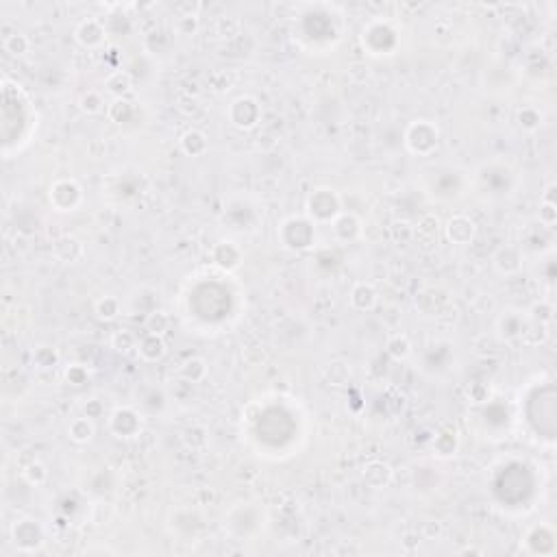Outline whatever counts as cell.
<instances>
[{
    "instance_id": "6da1fadb",
    "label": "cell",
    "mask_w": 557,
    "mask_h": 557,
    "mask_svg": "<svg viewBox=\"0 0 557 557\" xmlns=\"http://www.w3.org/2000/svg\"><path fill=\"white\" fill-rule=\"evenodd\" d=\"M340 214H342V199L329 185L314 188L305 199V216L316 226L331 224Z\"/></svg>"
},
{
    "instance_id": "7a4b0ae2",
    "label": "cell",
    "mask_w": 557,
    "mask_h": 557,
    "mask_svg": "<svg viewBox=\"0 0 557 557\" xmlns=\"http://www.w3.org/2000/svg\"><path fill=\"white\" fill-rule=\"evenodd\" d=\"M281 244L290 251H305L316 242V224L307 216H292L278 226Z\"/></svg>"
},
{
    "instance_id": "3957f363",
    "label": "cell",
    "mask_w": 557,
    "mask_h": 557,
    "mask_svg": "<svg viewBox=\"0 0 557 557\" xmlns=\"http://www.w3.org/2000/svg\"><path fill=\"white\" fill-rule=\"evenodd\" d=\"M440 128L431 120H414L405 131V146L412 155L427 157L438 149Z\"/></svg>"
},
{
    "instance_id": "277c9868",
    "label": "cell",
    "mask_w": 557,
    "mask_h": 557,
    "mask_svg": "<svg viewBox=\"0 0 557 557\" xmlns=\"http://www.w3.org/2000/svg\"><path fill=\"white\" fill-rule=\"evenodd\" d=\"M107 427L120 440H135L144 431V420L135 407L124 405V407H116L109 414Z\"/></svg>"
},
{
    "instance_id": "5b68a950",
    "label": "cell",
    "mask_w": 557,
    "mask_h": 557,
    "mask_svg": "<svg viewBox=\"0 0 557 557\" xmlns=\"http://www.w3.org/2000/svg\"><path fill=\"white\" fill-rule=\"evenodd\" d=\"M228 122L240 131H251L261 120V105L255 96H238L235 101L228 105Z\"/></svg>"
},
{
    "instance_id": "8992f818",
    "label": "cell",
    "mask_w": 557,
    "mask_h": 557,
    "mask_svg": "<svg viewBox=\"0 0 557 557\" xmlns=\"http://www.w3.org/2000/svg\"><path fill=\"white\" fill-rule=\"evenodd\" d=\"M48 199L57 211H74L83 203V190L74 178H57L48 190Z\"/></svg>"
},
{
    "instance_id": "52a82bcc",
    "label": "cell",
    "mask_w": 557,
    "mask_h": 557,
    "mask_svg": "<svg viewBox=\"0 0 557 557\" xmlns=\"http://www.w3.org/2000/svg\"><path fill=\"white\" fill-rule=\"evenodd\" d=\"M11 538H13V544L18 547V551L33 553V551H38L42 547V542H44V531L38 525V520L20 518V520L13 522Z\"/></svg>"
},
{
    "instance_id": "ba28073f",
    "label": "cell",
    "mask_w": 557,
    "mask_h": 557,
    "mask_svg": "<svg viewBox=\"0 0 557 557\" xmlns=\"http://www.w3.org/2000/svg\"><path fill=\"white\" fill-rule=\"evenodd\" d=\"M527 324H529V318H527L525 311L505 309L497 318V335L501 338V342H507V344L518 342L522 338V333H525Z\"/></svg>"
},
{
    "instance_id": "9c48e42d",
    "label": "cell",
    "mask_w": 557,
    "mask_h": 557,
    "mask_svg": "<svg viewBox=\"0 0 557 557\" xmlns=\"http://www.w3.org/2000/svg\"><path fill=\"white\" fill-rule=\"evenodd\" d=\"M442 228H444L447 240L457 244V247H468V244L477 238V222H474L470 216H464V214L451 216Z\"/></svg>"
},
{
    "instance_id": "30bf717a",
    "label": "cell",
    "mask_w": 557,
    "mask_h": 557,
    "mask_svg": "<svg viewBox=\"0 0 557 557\" xmlns=\"http://www.w3.org/2000/svg\"><path fill=\"white\" fill-rule=\"evenodd\" d=\"M74 40L78 46L88 48V51H96L107 42V31L105 24L96 18H85L81 20L78 26L74 28Z\"/></svg>"
},
{
    "instance_id": "8fae6325",
    "label": "cell",
    "mask_w": 557,
    "mask_h": 557,
    "mask_svg": "<svg viewBox=\"0 0 557 557\" xmlns=\"http://www.w3.org/2000/svg\"><path fill=\"white\" fill-rule=\"evenodd\" d=\"M492 268L501 276H514L522 270V249L516 244H503L492 255Z\"/></svg>"
},
{
    "instance_id": "7c38bea8",
    "label": "cell",
    "mask_w": 557,
    "mask_h": 557,
    "mask_svg": "<svg viewBox=\"0 0 557 557\" xmlns=\"http://www.w3.org/2000/svg\"><path fill=\"white\" fill-rule=\"evenodd\" d=\"M53 255L61 264H76L85 257V244L74 235H61L53 242Z\"/></svg>"
},
{
    "instance_id": "4fadbf2b",
    "label": "cell",
    "mask_w": 557,
    "mask_h": 557,
    "mask_svg": "<svg viewBox=\"0 0 557 557\" xmlns=\"http://www.w3.org/2000/svg\"><path fill=\"white\" fill-rule=\"evenodd\" d=\"M138 357L142 359L144 364H157L161 362L168 353V344L163 340V335H155V333H144L138 342L135 349Z\"/></svg>"
},
{
    "instance_id": "5bb4252c",
    "label": "cell",
    "mask_w": 557,
    "mask_h": 557,
    "mask_svg": "<svg viewBox=\"0 0 557 557\" xmlns=\"http://www.w3.org/2000/svg\"><path fill=\"white\" fill-rule=\"evenodd\" d=\"M362 479L372 490H383L392 483V479H394V470H392V466L388 462L370 460L362 468Z\"/></svg>"
},
{
    "instance_id": "9a60e30c",
    "label": "cell",
    "mask_w": 557,
    "mask_h": 557,
    "mask_svg": "<svg viewBox=\"0 0 557 557\" xmlns=\"http://www.w3.org/2000/svg\"><path fill=\"white\" fill-rule=\"evenodd\" d=\"M331 228H333V238L340 244H349L362 235V220H359L353 211H342L331 222Z\"/></svg>"
},
{
    "instance_id": "2e32d148",
    "label": "cell",
    "mask_w": 557,
    "mask_h": 557,
    "mask_svg": "<svg viewBox=\"0 0 557 557\" xmlns=\"http://www.w3.org/2000/svg\"><path fill=\"white\" fill-rule=\"evenodd\" d=\"M211 259H214V264L226 272H231L235 268H240L242 264V251L235 242L231 240H222L218 242L214 249H211Z\"/></svg>"
},
{
    "instance_id": "e0dca14e",
    "label": "cell",
    "mask_w": 557,
    "mask_h": 557,
    "mask_svg": "<svg viewBox=\"0 0 557 557\" xmlns=\"http://www.w3.org/2000/svg\"><path fill=\"white\" fill-rule=\"evenodd\" d=\"M349 303L355 311L366 314V311H372L376 307V303H379V292H376V288L368 281H357L351 288Z\"/></svg>"
},
{
    "instance_id": "ac0fdd59",
    "label": "cell",
    "mask_w": 557,
    "mask_h": 557,
    "mask_svg": "<svg viewBox=\"0 0 557 557\" xmlns=\"http://www.w3.org/2000/svg\"><path fill=\"white\" fill-rule=\"evenodd\" d=\"M178 149L188 157H203L209 151V138L201 128H188L185 133L178 138Z\"/></svg>"
},
{
    "instance_id": "d6986e66",
    "label": "cell",
    "mask_w": 557,
    "mask_h": 557,
    "mask_svg": "<svg viewBox=\"0 0 557 557\" xmlns=\"http://www.w3.org/2000/svg\"><path fill=\"white\" fill-rule=\"evenodd\" d=\"M431 447H433V453L438 457H444V460L453 457L457 453V449H460V435H457V429L444 424V427L435 433Z\"/></svg>"
},
{
    "instance_id": "ffe728a7",
    "label": "cell",
    "mask_w": 557,
    "mask_h": 557,
    "mask_svg": "<svg viewBox=\"0 0 557 557\" xmlns=\"http://www.w3.org/2000/svg\"><path fill=\"white\" fill-rule=\"evenodd\" d=\"M68 435L74 444H90L96 435V424L92 418L88 416H78V418H72L70 424H68Z\"/></svg>"
},
{
    "instance_id": "44dd1931",
    "label": "cell",
    "mask_w": 557,
    "mask_h": 557,
    "mask_svg": "<svg viewBox=\"0 0 557 557\" xmlns=\"http://www.w3.org/2000/svg\"><path fill=\"white\" fill-rule=\"evenodd\" d=\"M133 90V78L126 70H116L105 78V92L113 98H124Z\"/></svg>"
},
{
    "instance_id": "7402d4cb",
    "label": "cell",
    "mask_w": 557,
    "mask_h": 557,
    "mask_svg": "<svg viewBox=\"0 0 557 557\" xmlns=\"http://www.w3.org/2000/svg\"><path fill=\"white\" fill-rule=\"evenodd\" d=\"M94 314H96L98 320H103V322L116 320L122 314V301L118 297H111V294H107V297L98 299L94 303Z\"/></svg>"
},
{
    "instance_id": "603a6c76",
    "label": "cell",
    "mask_w": 557,
    "mask_h": 557,
    "mask_svg": "<svg viewBox=\"0 0 557 557\" xmlns=\"http://www.w3.org/2000/svg\"><path fill=\"white\" fill-rule=\"evenodd\" d=\"M178 374H181V379L188 381V383H203L207 379V374H209V368H207V362L203 357H192L188 359V362L181 366V370H178Z\"/></svg>"
},
{
    "instance_id": "cb8c5ba5",
    "label": "cell",
    "mask_w": 557,
    "mask_h": 557,
    "mask_svg": "<svg viewBox=\"0 0 557 557\" xmlns=\"http://www.w3.org/2000/svg\"><path fill=\"white\" fill-rule=\"evenodd\" d=\"M78 109L85 113V116H98V113H107V103L103 92L98 90H88L78 96Z\"/></svg>"
},
{
    "instance_id": "d4e9b609",
    "label": "cell",
    "mask_w": 557,
    "mask_h": 557,
    "mask_svg": "<svg viewBox=\"0 0 557 557\" xmlns=\"http://www.w3.org/2000/svg\"><path fill=\"white\" fill-rule=\"evenodd\" d=\"M170 314L163 309H153L151 314H146L144 320V333H155V335H166L170 329Z\"/></svg>"
},
{
    "instance_id": "484cf974",
    "label": "cell",
    "mask_w": 557,
    "mask_h": 557,
    "mask_svg": "<svg viewBox=\"0 0 557 557\" xmlns=\"http://www.w3.org/2000/svg\"><path fill=\"white\" fill-rule=\"evenodd\" d=\"M412 349H414L412 342H409V338L405 333H394L385 342V353L392 359H397V362H405V359L412 355Z\"/></svg>"
},
{
    "instance_id": "4316f807",
    "label": "cell",
    "mask_w": 557,
    "mask_h": 557,
    "mask_svg": "<svg viewBox=\"0 0 557 557\" xmlns=\"http://www.w3.org/2000/svg\"><path fill=\"white\" fill-rule=\"evenodd\" d=\"M59 362H61V355L55 347H46V344H42V347L33 351V364H35L40 370L53 372L59 366Z\"/></svg>"
},
{
    "instance_id": "83f0119b",
    "label": "cell",
    "mask_w": 557,
    "mask_h": 557,
    "mask_svg": "<svg viewBox=\"0 0 557 557\" xmlns=\"http://www.w3.org/2000/svg\"><path fill=\"white\" fill-rule=\"evenodd\" d=\"M390 238L394 244H399V247H407L409 242H414L416 240V226L414 222H409L405 218L401 220H394L390 224Z\"/></svg>"
},
{
    "instance_id": "f1b7e54d",
    "label": "cell",
    "mask_w": 557,
    "mask_h": 557,
    "mask_svg": "<svg viewBox=\"0 0 557 557\" xmlns=\"http://www.w3.org/2000/svg\"><path fill=\"white\" fill-rule=\"evenodd\" d=\"M516 122L522 131H527V133H533L540 126H542V111L533 105H525L520 107L518 113H516Z\"/></svg>"
},
{
    "instance_id": "f546056e",
    "label": "cell",
    "mask_w": 557,
    "mask_h": 557,
    "mask_svg": "<svg viewBox=\"0 0 557 557\" xmlns=\"http://www.w3.org/2000/svg\"><path fill=\"white\" fill-rule=\"evenodd\" d=\"M140 338L133 333V329H116L109 338V347L118 353H131L138 349Z\"/></svg>"
},
{
    "instance_id": "4dcf8cb0",
    "label": "cell",
    "mask_w": 557,
    "mask_h": 557,
    "mask_svg": "<svg viewBox=\"0 0 557 557\" xmlns=\"http://www.w3.org/2000/svg\"><path fill=\"white\" fill-rule=\"evenodd\" d=\"M107 118L116 124L128 122L133 118V105H131L126 98H113V101L107 105Z\"/></svg>"
},
{
    "instance_id": "1f68e13d",
    "label": "cell",
    "mask_w": 557,
    "mask_h": 557,
    "mask_svg": "<svg viewBox=\"0 0 557 557\" xmlns=\"http://www.w3.org/2000/svg\"><path fill=\"white\" fill-rule=\"evenodd\" d=\"M414 226H416V238L418 240H427V242L435 240L438 233L442 231V224H440L438 216H433V214H424Z\"/></svg>"
},
{
    "instance_id": "d6a6232c",
    "label": "cell",
    "mask_w": 557,
    "mask_h": 557,
    "mask_svg": "<svg viewBox=\"0 0 557 557\" xmlns=\"http://www.w3.org/2000/svg\"><path fill=\"white\" fill-rule=\"evenodd\" d=\"M3 48H5V53H9L11 57H22L31 51V40L24 35V33H9V35L5 38L3 42Z\"/></svg>"
},
{
    "instance_id": "836d02e7",
    "label": "cell",
    "mask_w": 557,
    "mask_h": 557,
    "mask_svg": "<svg viewBox=\"0 0 557 557\" xmlns=\"http://www.w3.org/2000/svg\"><path fill=\"white\" fill-rule=\"evenodd\" d=\"M22 479L31 485V488H40L48 481V468L42 462H31L28 466H24L22 470Z\"/></svg>"
},
{
    "instance_id": "e575fe53",
    "label": "cell",
    "mask_w": 557,
    "mask_h": 557,
    "mask_svg": "<svg viewBox=\"0 0 557 557\" xmlns=\"http://www.w3.org/2000/svg\"><path fill=\"white\" fill-rule=\"evenodd\" d=\"M183 442L185 447L192 449V451H201L207 447V429L201 427V424H192L183 431Z\"/></svg>"
},
{
    "instance_id": "d590c367",
    "label": "cell",
    "mask_w": 557,
    "mask_h": 557,
    "mask_svg": "<svg viewBox=\"0 0 557 557\" xmlns=\"http://www.w3.org/2000/svg\"><path fill=\"white\" fill-rule=\"evenodd\" d=\"M216 35L222 40H233L235 35H240V20L233 18V15H222L216 22Z\"/></svg>"
},
{
    "instance_id": "8d00e7d4",
    "label": "cell",
    "mask_w": 557,
    "mask_h": 557,
    "mask_svg": "<svg viewBox=\"0 0 557 557\" xmlns=\"http://www.w3.org/2000/svg\"><path fill=\"white\" fill-rule=\"evenodd\" d=\"M201 28V22H199V15H176L174 20V31L178 35L183 38H190V35H196Z\"/></svg>"
},
{
    "instance_id": "74e56055",
    "label": "cell",
    "mask_w": 557,
    "mask_h": 557,
    "mask_svg": "<svg viewBox=\"0 0 557 557\" xmlns=\"http://www.w3.org/2000/svg\"><path fill=\"white\" fill-rule=\"evenodd\" d=\"M63 379L68 381L70 385L78 388V385H85L88 379H90V370L83 366V364H70L63 372Z\"/></svg>"
},
{
    "instance_id": "f35d334b",
    "label": "cell",
    "mask_w": 557,
    "mask_h": 557,
    "mask_svg": "<svg viewBox=\"0 0 557 557\" xmlns=\"http://www.w3.org/2000/svg\"><path fill=\"white\" fill-rule=\"evenodd\" d=\"M111 516H113V507L105 501H96L90 507V520L94 525H107Z\"/></svg>"
},
{
    "instance_id": "ab89813d",
    "label": "cell",
    "mask_w": 557,
    "mask_h": 557,
    "mask_svg": "<svg viewBox=\"0 0 557 557\" xmlns=\"http://www.w3.org/2000/svg\"><path fill=\"white\" fill-rule=\"evenodd\" d=\"M538 220H540V224H542V226L553 228L557 224V203H542V201H540Z\"/></svg>"
},
{
    "instance_id": "60d3db41",
    "label": "cell",
    "mask_w": 557,
    "mask_h": 557,
    "mask_svg": "<svg viewBox=\"0 0 557 557\" xmlns=\"http://www.w3.org/2000/svg\"><path fill=\"white\" fill-rule=\"evenodd\" d=\"M207 83H209V88L214 90L216 94H222V92H226L228 88H231V76H228L226 72H222V70H218V72H211L209 74Z\"/></svg>"
},
{
    "instance_id": "b9f144b4",
    "label": "cell",
    "mask_w": 557,
    "mask_h": 557,
    "mask_svg": "<svg viewBox=\"0 0 557 557\" xmlns=\"http://www.w3.org/2000/svg\"><path fill=\"white\" fill-rule=\"evenodd\" d=\"M83 409H85V416L88 418H92V420H96V418H103V405H101V401H96V399H90L85 405H83Z\"/></svg>"
},
{
    "instance_id": "7bdbcfd3",
    "label": "cell",
    "mask_w": 557,
    "mask_h": 557,
    "mask_svg": "<svg viewBox=\"0 0 557 557\" xmlns=\"http://www.w3.org/2000/svg\"><path fill=\"white\" fill-rule=\"evenodd\" d=\"M214 501H216V494H214V490H211V488H199V490H196V503H199V505H209Z\"/></svg>"
},
{
    "instance_id": "ee69618b",
    "label": "cell",
    "mask_w": 557,
    "mask_h": 557,
    "mask_svg": "<svg viewBox=\"0 0 557 557\" xmlns=\"http://www.w3.org/2000/svg\"><path fill=\"white\" fill-rule=\"evenodd\" d=\"M201 5H190V3H178L174 5V13L176 15H199Z\"/></svg>"
},
{
    "instance_id": "f6af8a7d",
    "label": "cell",
    "mask_w": 557,
    "mask_h": 557,
    "mask_svg": "<svg viewBox=\"0 0 557 557\" xmlns=\"http://www.w3.org/2000/svg\"><path fill=\"white\" fill-rule=\"evenodd\" d=\"M540 201L542 203H557V183H549L542 192V196H540Z\"/></svg>"
},
{
    "instance_id": "bcb514c9",
    "label": "cell",
    "mask_w": 557,
    "mask_h": 557,
    "mask_svg": "<svg viewBox=\"0 0 557 557\" xmlns=\"http://www.w3.org/2000/svg\"><path fill=\"white\" fill-rule=\"evenodd\" d=\"M85 553L92 555V553H113V551H111V549H88Z\"/></svg>"
}]
</instances>
